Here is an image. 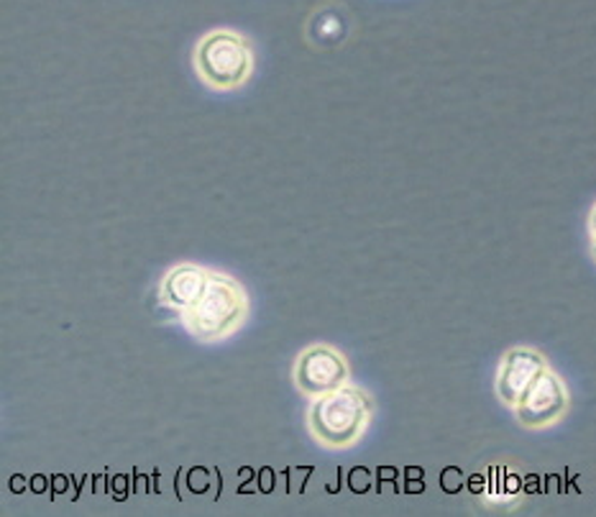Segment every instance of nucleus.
Masks as SVG:
<instances>
[{"label":"nucleus","instance_id":"nucleus-5","mask_svg":"<svg viewBox=\"0 0 596 517\" xmlns=\"http://www.w3.org/2000/svg\"><path fill=\"white\" fill-rule=\"evenodd\" d=\"M343 384H348V364L335 349L315 343V346L305 349L294 364V387L305 398L315 400Z\"/></svg>","mask_w":596,"mask_h":517},{"label":"nucleus","instance_id":"nucleus-2","mask_svg":"<svg viewBox=\"0 0 596 517\" xmlns=\"http://www.w3.org/2000/svg\"><path fill=\"white\" fill-rule=\"evenodd\" d=\"M179 315H182L185 328L190 330L192 339L215 343L228 339L241 328V323L249 315V300L239 282H233L226 275H218V272H211V285H207L203 300Z\"/></svg>","mask_w":596,"mask_h":517},{"label":"nucleus","instance_id":"nucleus-3","mask_svg":"<svg viewBox=\"0 0 596 517\" xmlns=\"http://www.w3.org/2000/svg\"><path fill=\"white\" fill-rule=\"evenodd\" d=\"M195 70L215 90H236L249 80L254 54L249 41L233 31H211L195 49Z\"/></svg>","mask_w":596,"mask_h":517},{"label":"nucleus","instance_id":"nucleus-8","mask_svg":"<svg viewBox=\"0 0 596 517\" xmlns=\"http://www.w3.org/2000/svg\"><path fill=\"white\" fill-rule=\"evenodd\" d=\"M307 36H310V41L315 47L326 49V47H335L339 41H343L346 28H343L341 16H335V13H328V11H318L313 16L310 24H307Z\"/></svg>","mask_w":596,"mask_h":517},{"label":"nucleus","instance_id":"nucleus-1","mask_svg":"<svg viewBox=\"0 0 596 517\" xmlns=\"http://www.w3.org/2000/svg\"><path fill=\"white\" fill-rule=\"evenodd\" d=\"M375 415V402L354 384L315 398L307 413V428L326 449H351Z\"/></svg>","mask_w":596,"mask_h":517},{"label":"nucleus","instance_id":"nucleus-6","mask_svg":"<svg viewBox=\"0 0 596 517\" xmlns=\"http://www.w3.org/2000/svg\"><path fill=\"white\" fill-rule=\"evenodd\" d=\"M550 369L548 358H545L541 351L528 349V346H515L509 349L505 356H502L499 369H497V398L502 405L512 407L525 398L530 387H533L537 379L543 377V371Z\"/></svg>","mask_w":596,"mask_h":517},{"label":"nucleus","instance_id":"nucleus-10","mask_svg":"<svg viewBox=\"0 0 596 517\" xmlns=\"http://www.w3.org/2000/svg\"><path fill=\"white\" fill-rule=\"evenodd\" d=\"M592 256H594V262H596V239H592Z\"/></svg>","mask_w":596,"mask_h":517},{"label":"nucleus","instance_id":"nucleus-4","mask_svg":"<svg viewBox=\"0 0 596 517\" xmlns=\"http://www.w3.org/2000/svg\"><path fill=\"white\" fill-rule=\"evenodd\" d=\"M569 405L571 398L563 379L553 369H545L543 377L530 387L525 398L517 402L515 415L522 428L543 430L561 423L566 418V413H569Z\"/></svg>","mask_w":596,"mask_h":517},{"label":"nucleus","instance_id":"nucleus-9","mask_svg":"<svg viewBox=\"0 0 596 517\" xmlns=\"http://www.w3.org/2000/svg\"><path fill=\"white\" fill-rule=\"evenodd\" d=\"M588 236L596 239V205L592 207V215H588Z\"/></svg>","mask_w":596,"mask_h":517},{"label":"nucleus","instance_id":"nucleus-7","mask_svg":"<svg viewBox=\"0 0 596 517\" xmlns=\"http://www.w3.org/2000/svg\"><path fill=\"white\" fill-rule=\"evenodd\" d=\"M207 285H211V272L198 267V264H177L162 279L160 300L164 305L185 313L203 300Z\"/></svg>","mask_w":596,"mask_h":517}]
</instances>
